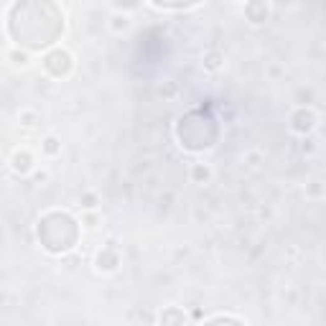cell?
<instances>
[{
  "label": "cell",
  "instance_id": "6da1fadb",
  "mask_svg": "<svg viewBox=\"0 0 326 326\" xmlns=\"http://www.w3.org/2000/svg\"><path fill=\"white\" fill-rule=\"evenodd\" d=\"M44 67H46L49 74L64 77V74H69V69H72V54L64 51V49H54L51 54L44 56Z\"/></svg>",
  "mask_w": 326,
  "mask_h": 326
},
{
  "label": "cell",
  "instance_id": "277c9868",
  "mask_svg": "<svg viewBox=\"0 0 326 326\" xmlns=\"http://www.w3.org/2000/svg\"><path fill=\"white\" fill-rule=\"evenodd\" d=\"M194 174H197V176H199V179H202V176H204V181H207V179H209V169H202V166H197V169H194Z\"/></svg>",
  "mask_w": 326,
  "mask_h": 326
},
{
  "label": "cell",
  "instance_id": "7a4b0ae2",
  "mask_svg": "<svg viewBox=\"0 0 326 326\" xmlns=\"http://www.w3.org/2000/svg\"><path fill=\"white\" fill-rule=\"evenodd\" d=\"M293 120H301V122L293 125V130H298V133H308V130L316 127V112L313 110H298L293 115Z\"/></svg>",
  "mask_w": 326,
  "mask_h": 326
},
{
  "label": "cell",
  "instance_id": "3957f363",
  "mask_svg": "<svg viewBox=\"0 0 326 326\" xmlns=\"http://www.w3.org/2000/svg\"><path fill=\"white\" fill-rule=\"evenodd\" d=\"M31 169H34V158H31V153H28V150H18V153L13 155V171L26 174V171H31Z\"/></svg>",
  "mask_w": 326,
  "mask_h": 326
}]
</instances>
